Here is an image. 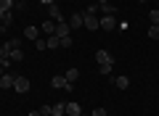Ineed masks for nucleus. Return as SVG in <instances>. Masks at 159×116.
I'll return each instance as SVG.
<instances>
[{
  "mask_svg": "<svg viewBox=\"0 0 159 116\" xmlns=\"http://www.w3.org/2000/svg\"><path fill=\"white\" fill-rule=\"evenodd\" d=\"M101 3H109V0H98V6H101Z\"/></svg>",
  "mask_w": 159,
  "mask_h": 116,
  "instance_id": "c756f323",
  "label": "nucleus"
},
{
  "mask_svg": "<svg viewBox=\"0 0 159 116\" xmlns=\"http://www.w3.org/2000/svg\"><path fill=\"white\" fill-rule=\"evenodd\" d=\"M13 90H16V92H29V79L27 77H16V79H13Z\"/></svg>",
  "mask_w": 159,
  "mask_h": 116,
  "instance_id": "20e7f679",
  "label": "nucleus"
},
{
  "mask_svg": "<svg viewBox=\"0 0 159 116\" xmlns=\"http://www.w3.org/2000/svg\"><path fill=\"white\" fill-rule=\"evenodd\" d=\"M148 37H151V40H159V24H151V27H148Z\"/></svg>",
  "mask_w": 159,
  "mask_h": 116,
  "instance_id": "4be33fe9",
  "label": "nucleus"
},
{
  "mask_svg": "<svg viewBox=\"0 0 159 116\" xmlns=\"http://www.w3.org/2000/svg\"><path fill=\"white\" fill-rule=\"evenodd\" d=\"M96 58H98V63H114V58H111V53H109V50H98Z\"/></svg>",
  "mask_w": 159,
  "mask_h": 116,
  "instance_id": "0eeeda50",
  "label": "nucleus"
},
{
  "mask_svg": "<svg viewBox=\"0 0 159 116\" xmlns=\"http://www.w3.org/2000/svg\"><path fill=\"white\" fill-rule=\"evenodd\" d=\"M29 116H43V114H40V111H32V114H29Z\"/></svg>",
  "mask_w": 159,
  "mask_h": 116,
  "instance_id": "cd10ccee",
  "label": "nucleus"
},
{
  "mask_svg": "<svg viewBox=\"0 0 159 116\" xmlns=\"http://www.w3.org/2000/svg\"><path fill=\"white\" fill-rule=\"evenodd\" d=\"M40 3H43V6H51V3H56V0H40Z\"/></svg>",
  "mask_w": 159,
  "mask_h": 116,
  "instance_id": "bb28decb",
  "label": "nucleus"
},
{
  "mask_svg": "<svg viewBox=\"0 0 159 116\" xmlns=\"http://www.w3.org/2000/svg\"><path fill=\"white\" fill-rule=\"evenodd\" d=\"M82 27H85V29H98V16H93L90 11L82 13Z\"/></svg>",
  "mask_w": 159,
  "mask_h": 116,
  "instance_id": "7ed1b4c3",
  "label": "nucleus"
},
{
  "mask_svg": "<svg viewBox=\"0 0 159 116\" xmlns=\"http://www.w3.org/2000/svg\"><path fill=\"white\" fill-rule=\"evenodd\" d=\"M56 37H69V34H72V29H69V24L66 21H56Z\"/></svg>",
  "mask_w": 159,
  "mask_h": 116,
  "instance_id": "39448f33",
  "label": "nucleus"
},
{
  "mask_svg": "<svg viewBox=\"0 0 159 116\" xmlns=\"http://www.w3.org/2000/svg\"><path fill=\"white\" fill-rule=\"evenodd\" d=\"M13 79H16V77H11V74H3V77H0V87H3V90H11V87H13Z\"/></svg>",
  "mask_w": 159,
  "mask_h": 116,
  "instance_id": "1a4fd4ad",
  "label": "nucleus"
},
{
  "mask_svg": "<svg viewBox=\"0 0 159 116\" xmlns=\"http://www.w3.org/2000/svg\"><path fill=\"white\" fill-rule=\"evenodd\" d=\"M0 32H3V27H0Z\"/></svg>",
  "mask_w": 159,
  "mask_h": 116,
  "instance_id": "473e14b6",
  "label": "nucleus"
},
{
  "mask_svg": "<svg viewBox=\"0 0 159 116\" xmlns=\"http://www.w3.org/2000/svg\"><path fill=\"white\" fill-rule=\"evenodd\" d=\"M109 116H111V114H109Z\"/></svg>",
  "mask_w": 159,
  "mask_h": 116,
  "instance_id": "72a5a7b5",
  "label": "nucleus"
},
{
  "mask_svg": "<svg viewBox=\"0 0 159 116\" xmlns=\"http://www.w3.org/2000/svg\"><path fill=\"white\" fill-rule=\"evenodd\" d=\"M24 37L27 40H37V27H27L24 29Z\"/></svg>",
  "mask_w": 159,
  "mask_h": 116,
  "instance_id": "aec40b11",
  "label": "nucleus"
},
{
  "mask_svg": "<svg viewBox=\"0 0 159 116\" xmlns=\"http://www.w3.org/2000/svg\"><path fill=\"white\" fill-rule=\"evenodd\" d=\"M66 24H69V29H80V27H82V13H74Z\"/></svg>",
  "mask_w": 159,
  "mask_h": 116,
  "instance_id": "9b49d317",
  "label": "nucleus"
},
{
  "mask_svg": "<svg viewBox=\"0 0 159 116\" xmlns=\"http://www.w3.org/2000/svg\"><path fill=\"white\" fill-rule=\"evenodd\" d=\"M114 11H117V8H114L111 3H101V13H103V16H111Z\"/></svg>",
  "mask_w": 159,
  "mask_h": 116,
  "instance_id": "6ab92c4d",
  "label": "nucleus"
},
{
  "mask_svg": "<svg viewBox=\"0 0 159 116\" xmlns=\"http://www.w3.org/2000/svg\"><path fill=\"white\" fill-rule=\"evenodd\" d=\"M98 69H101V77H111L114 63H98Z\"/></svg>",
  "mask_w": 159,
  "mask_h": 116,
  "instance_id": "dca6fc26",
  "label": "nucleus"
},
{
  "mask_svg": "<svg viewBox=\"0 0 159 116\" xmlns=\"http://www.w3.org/2000/svg\"><path fill=\"white\" fill-rule=\"evenodd\" d=\"M64 77H66V82H77V79H80V69L77 66H72V69H66V74H64Z\"/></svg>",
  "mask_w": 159,
  "mask_h": 116,
  "instance_id": "6e6552de",
  "label": "nucleus"
},
{
  "mask_svg": "<svg viewBox=\"0 0 159 116\" xmlns=\"http://www.w3.org/2000/svg\"><path fill=\"white\" fill-rule=\"evenodd\" d=\"M66 116H80V105L74 103V100H72V103H66Z\"/></svg>",
  "mask_w": 159,
  "mask_h": 116,
  "instance_id": "a211bd4d",
  "label": "nucleus"
},
{
  "mask_svg": "<svg viewBox=\"0 0 159 116\" xmlns=\"http://www.w3.org/2000/svg\"><path fill=\"white\" fill-rule=\"evenodd\" d=\"M51 114H53V116H64V114H66V103H56V105H51Z\"/></svg>",
  "mask_w": 159,
  "mask_h": 116,
  "instance_id": "ddd939ff",
  "label": "nucleus"
},
{
  "mask_svg": "<svg viewBox=\"0 0 159 116\" xmlns=\"http://www.w3.org/2000/svg\"><path fill=\"white\" fill-rule=\"evenodd\" d=\"M8 58H11V61H16V63H19V61H24V53H21V48H13L11 53H8Z\"/></svg>",
  "mask_w": 159,
  "mask_h": 116,
  "instance_id": "2eb2a0df",
  "label": "nucleus"
},
{
  "mask_svg": "<svg viewBox=\"0 0 159 116\" xmlns=\"http://www.w3.org/2000/svg\"><path fill=\"white\" fill-rule=\"evenodd\" d=\"M148 19H151V24H159V11H148Z\"/></svg>",
  "mask_w": 159,
  "mask_h": 116,
  "instance_id": "b1692460",
  "label": "nucleus"
},
{
  "mask_svg": "<svg viewBox=\"0 0 159 116\" xmlns=\"http://www.w3.org/2000/svg\"><path fill=\"white\" fill-rule=\"evenodd\" d=\"M45 45H48V50H56L58 45H61V37H56V34H51V37L45 40Z\"/></svg>",
  "mask_w": 159,
  "mask_h": 116,
  "instance_id": "f8f14e48",
  "label": "nucleus"
},
{
  "mask_svg": "<svg viewBox=\"0 0 159 116\" xmlns=\"http://www.w3.org/2000/svg\"><path fill=\"white\" fill-rule=\"evenodd\" d=\"M61 48H72V37H61Z\"/></svg>",
  "mask_w": 159,
  "mask_h": 116,
  "instance_id": "393cba45",
  "label": "nucleus"
},
{
  "mask_svg": "<svg viewBox=\"0 0 159 116\" xmlns=\"http://www.w3.org/2000/svg\"><path fill=\"white\" fill-rule=\"evenodd\" d=\"M48 13H51V19H53V21H66V19H64V13L58 11V6H56V3H51V6H48Z\"/></svg>",
  "mask_w": 159,
  "mask_h": 116,
  "instance_id": "423d86ee",
  "label": "nucleus"
},
{
  "mask_svg": "<svg viewBox=\"0 0 159 116\" xmlns=\"http://www.w3.org/2000/svg\"><path fill=\"white\" fill-rule=\"evenodd\" d=\"M45 116H53V114H45Z\"/></svg>",
  "mask_w": 159,
  "mask_h": 116,
  "instance_id": "2f4dec72",
  "label": "nucleus"
},
{
  "mask_svg": "<svg viewBox=\"0 0 159 116\" xmlns=\"http://www.w3.org/2000/svg\"><path fill=\"white\" fill-rule=\"evenodd\" d=\"M11 16H13L11 11H0V27H3V29H6L8 24H11Z\"/></svg>",
  "mask_w": 159,
  "mask_h": 116,
  "instance_id": "4468645a",
  "label": "nucleus"
},
{
  "mask_svg": "<svg viewBox=\"0 0 159 116\" xmlns=\"http://www.w3.org/2000/svg\"><path fill=\"white\" fill-rule=\"evenodd\" d=\"M90 116H109V114H106V108H96Z\"/></svg>",
  "mask_w": 159,
  "mask_h": 116,
  "instance_id": "a878e982",
  "label": "nucleus"
},
{
  "mask_svg": "<svg viewBox=\"0 0 159 116\" xmlns=\"http://www.w3.org/2000/svg\"><path fill=\"white\" fill-rule=\"evenodd\" d=\"M40 32H45V34H53V32H56V21H53V19H48V21H43V27H40Z\"/></svg>",
  "mask_w": 159,
  "mask_h": 116,
  "instance_id": "9d476101",
  "label": "nucleus"
},
{
  "mask_svg": "<svg viewBox=\"0 0 159 116\" xmlns=\"http://www.w3.org/2000/svg\"><path fill=\"white\" fill-rule=\"evenodd\" d=\"M3 74H6V66H0V77H3Z\"/></svg>",
  "mask_w": 159,
  "mask_h": 116,
  "instance_id": "c85d7f7f",
  "label": "nucleus"
},
{
  "mask_svg": "<svg viewBox=\"0 0 159 116\" xmlns=\"http://www.w3.org/2000/svg\"><path fill=\"white\" fill-rule=\"evenodd\" d=\"M34 48H37V50H48V45H45V40H34Z\"/></svg>",
  "mask_w": 159,
  "mask_h": 116,
  "instance_id": "5701e85b",
  "label": "nucleus"
},
{
  "mask_svg": "<svg viewBox=\"0 0 159 116\" xmlns=\"http://www.w3.org/2000/svg\"><path fill=\"white\" fill-rule=\"evenodd\" d=\"M80 116H90V114H80Z\"/></svg>",
  "mask_w": 159,
  "mask_h": 116,
  "instance_id": "7c9ffc66",
  "label": "nucleus"
},
{
  "mask_svg": "<svg viewBox=\"0 0 159 116\" xmlns=\"http://www.w3.org/2000/svg\"><path fill=\"white\" fill-rule=\"evenodd\" d=\"M51 87H53V90H66V92H72L74 84H72V82H66V77H61V74H58V77H53V79H51Z\"/></svg>",
  "mask_w": 159,
  "mask_h": 116,
  "instance_id": "f257e3e1",
  "label": "nucleus"
},
{
  "mask_svg": "<svg viewBox=\"0 0 159 116\" xmlns=\"http://www.w3.org/2000/svg\"><path fill=\"white\" fill-rule=\"evenodd\" d=\"M114 84H117L119 90H127V87H130V79H127V77H114Z\"/></svg>",
  "mask_w": 159,
  "mask_h": 116,
  "instance_id": "f3484780",
  "label": "nucleus"
},
{
  "mask_svg": "<svg viewBox=\"0 0 159 116\" xmlns=\"http://www.w3.org/2000/svg\"><path fill=\"white\" fill-rule=\"evenodd\" d=\"M98 27H101L103 32H111V29H117V19L114 16H101L98 19Z\"/></svg>",
  "mask_w": 159,
  "mask_h": 116,
  "instance_id": "f03ea898",
  "label": "nucleus"
},
{
  "mask_svg": "<svg viewBox=\"0 0 159 116\" xmlns=\"http://www.w3.org/2000/svg\"><path fill=\"white\" fill-rule=\"evenodd\" d=\"M16 6V0H0V11H11Z\"/></svg>",
  "mask_w": 159,
  "mask_h": 116,
  "instance_id": "412c9836",
  "label": "nucleus"
}]
</instances>
